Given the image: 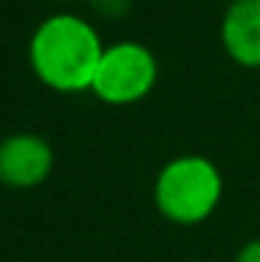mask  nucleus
I'll use <instances>...</instances> for the list:
<instances>
[{
    "label": "nucleus",
    "instance_id": "3",
    "mask_svg": "<svg viewBox=\"0 0 260 262\" xmlns=\"http://www.w3.org/2000/svg\"><path fill=\"white\" fill-rule=\"evenodd\" d=\"M159 78L157 56L148 45L134 39H121L104 48L90 92L101 103L132 106L151 95Z\"/></svg>",
    "mask_w": 260,
    "mask_h": 262
},
{
    "label": "nucleus",
    "instance_id": "6",
    "mask_svg": "<svg viewBox=\"0 0 260 262\" xmlns=\"http://www.w3.org/2000/svg\"><path fill=\"white\" fill-rule=\"evenodd\" d=\"M235 262H260V237L246 240L238 248V254H235Z\"/></svg>",
    "mask_w": 260,
    "mask_h": 262
},
{
    "label": "nucleus",
    "instance_id": "1",
    "mask_svg": "<svg viewBox=\"0 0 260 262\" xmlns=\"http://www.w3.org/2000/svg\"><path fill=\"white\" fill-rule=\"evenodd\" d=\"M104 48L107 45L90 20L73 11H59L34 28L28 42V64L48 90L78 95L90 92Z\"/></svg>",
    "mask_w": 260,
    "mask_h": 262
},
{
    "label": "nucleus",
    "instance_id": "2",
    "mask_svg": "<svg viewBox=\"0 0 260 262\" xmlns=\"http://www.w3.org/2000/svg\"><path fill=\"white\" fill-rule=\"evenodd\" d=\"M154 207L176 226H199L221 204L224 179L215 162L202 154H182L159 167L154 179Z\"/></svg>",
    "mask_w": 260,
    "mask_h": 262
},
{
    "label": "nucleus",
    "instance_id": "5",
    "mask_svg": "<svg viewBox=\"0 0 260 262\" xmlns=\"http://www.w3.org/2000/svg\"><path fill=\"white\" fill-rule=\"evenodd\" d=\"M218 36L238 67L260 70V0H230Z\"/></svg>",
    "mask_w": 260,
    "mask_h": 262
},
{
    "label": "nucleus",
    "instance_id": "7",
    "mask_svg": "<svg viewBox=\"0 0 260 262\" xmlns=\"http://www.w3.org/2000/svg\"><path fill=\"white\" fill-rule=\"evenodd\" d=\"M59 3H73V0H59Z\"/></svg>",
    "mask_w": 260,
    "mask_h": 262
},
{
    "label": "nucleus",
    "instance_id": "4",
    "mask_svg": "<svg viewBox=\"0 0 260 262\" xmlns=\"http://www.w3.org/2000/svg\"><path fill=\"white\" fill-rule=\"evenodd\" d=\"M53 148L45 137L20 131L0 140V184L11 190H34L53 173Z\"/></svg>",
    "mask_w": 260,
    "mask_h": 262
}]
</instances>
